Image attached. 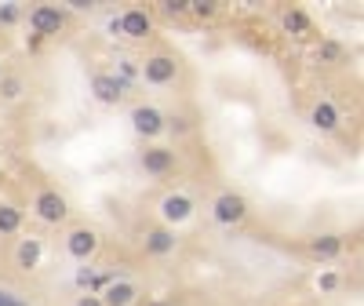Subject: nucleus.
Wrapping results in <instances>:
<instances>
[{"instance_id": "obj_17", "label": "nucleus", "mask_w": 364, "mask_h": 306, "mask_svg": "<svg viewBox=\"0 0 364 306\" xmlns=\"http://www.w3.org/2000/svg\"><path fill=\"white\" fill-rule=\"evenodd\" d=\"M22 208L15 201H0V237H15L22 229Z\"/></svg>"}, {"instance_id": "obj_21", "label": "nucleus", "mask_w": 364, "mask_h": 306, "mask_svg": "<svg viewBox=\"0 0 364 306\" xmlns=\"http://www.w3.org/2000/svg\"><path fill=\"white\" fill-rule=\"evenodd\" d=\"M161 11H164V15H175V19H182V15H190V0H164V4H161Z\"/></svg>"}, {"instance_id": "obj_10", "label": "nucleus", "mask_w": 364, "mask_h": 306, "mask_svg": "<svg viewBox=\"0 0 364 306\" xmlns=\"http://www.w3.org/2000/svg\"><path fill=\"white\" fill-rule=\"evenodd\" d=\"M41 263H44V241L37 234L19 237V245H15V270L33 274V270H41Z\"/></svg>"}, {"instance_id": "obj_5", "label": "nucleus", "mask_w": 364, "mask_h": 306, "mask_svg": "<svg viewBox=\"0 0 364 306\" xmlns=\"http://www.w3.org/2000/svg\"><path fill=\"white\" fill-rule=\"evenodd\" d=\"M66 22H70V15L59 4H37V8H30V30L37 37H59L62 30H66Z\"/></svg>"}, {"instance_id": "obj_18", "label": "nucleus", "mask_w": 364, "mask_h": 306, "mask_svg": "<svg viewBox=\"0 0 364 306\" xmlns=\"http://www.w3.org/2000/svg\"><path fill=\"white\" fill-rule=\"evenodd\" d=\"M26 95V76H19V73H4L0 76V99L4 102H19Z\"/></svg>"}, {"instance_id": "obj_3", "label": "nucleus", "mask_w": 364, "mask_h": 306, "mask_svg": "<svg viewBox=\"0 0 364 306\" xmlns=\"http://www.w3.org/2000/svg\"><path fill=\"white\" fill-rule=\"evenodd\" d=\"M62 248H66L70 259L88 263V259H95V255H99L102 237H99V229H95V226L81 223V226H70V229H66V237H62Z\"/></svg>"}, {"instance_id": "obj_14", "label": "nucleus", "mask_w": 364, "mask_h": 306, "mask_svg": "<svg viewBox=\"0 0 364 306\" xmlns=\"http://www.w3.org/2000/svg\"><path fill=\"white\" fill-rule=\"evenodd\" d=\"M277 19H281V30L292 33V37H299V41H310V37H317L314 19H310L303 8H281Z\"/></svg>"}, {"instance_id": "obj_7", "label": "nucleus", "mask_w": 364, "mask_h": 306, "mask_svg": "<svg viewBox=\"0 0 364 306\" xmlns=\"http://www.w3.org/2000/svg\"><path fill=\"white\" fill-rule=\"evenodd\" d=\"M168 117L157 110V106H150V102H139V106H132V127H135V135L139 139H146V143H153L157 135L168 132Z\"/></svg>"}, {"instance_id": "obj_11", "label": "nucleus", "mask_w": 364, "mask_h": 306, "mask_svg": "<svg viewBox=\"0 0 364 306\" xmlns=\"http://www.w3.org/2000/svg\"><path fill=\"white\" fill-rule=\"evenodd\" d=\"M91 92H95V99L102 102V106H121L128 88H124V81H117L113 73H95L91 76Z\"/></svg>"}, {"instance_id": "obj_26", "label": "nucleus", "mask_w": 364, "mask_h": 306, "mask_svg": "<svg viewBox=\"0 0 364 306\" xmlns=\"http://www.w3.org/2000/svg\"><path fill=\"white\" fill-rule=\"evenodd\" d=\"M8 306H30V303H26V299H19V296H15V299H11Z\"/></svg>"}, {"instance_id": "obj_2", "label": "nucleus", "mask_w": 364, "mask_h": 306, "mask_svg": "<svg viewBox=\"0 0 364 306\" xmlns=\"http://www.w3.org/2000/svg\"><path fill=\"white\" fill-rule=\"evenodd\" d=\"M139 73L150 88H164V84H175V76L182 73V62H179L175 51H150V55L142 59Z\"/></svg>"}, {"instance_id": "obj_22", "label": "nucleus", "mask_w": 364, "mask_h": 306, "mask_svg": "<svg viewBox=\"0 0 364 306\" xmlns=\"http://www.w3.org/2000/svg\"><path fill=\"white\" fill-rule=\"evenodd\" d=\"M335 288H339V277H335V274H321V277H317V292H324V296H328V292H335Z\"/></svg>"}, {"instance_id": "obj_16", "label": "nucleus", "mask_w": 364, "mask_h": 306, "mask_svg": "<svg viewBox=\"0 0 364 306\" xmlns=\"http://www.w3.org/2000/svg\"><path fill=\"white\" fill-rule=\"evenodd\" d=\"M343 234H317V237H310L306 241V252L314 255V259H335V255L343 252Z\"/></svg>"}, {"instance_id": "obj_20", "label": "nucleus", "mask_w": 364, "mask_h": 306, "mask_svg": "<svg viewBox=\"0 0 364 306\" xmlns=\"http://www.w3.org/2000/svg\"><path fill=\"white\" fill-rule=\"evenodd\" d=\"M215 11L219 4H212V0H190V15H197V19H215Z\"/></svg>"}, {"instance_id": "obj_4", "label": "nucleus", "mask_w": 364, "mask_h": 306, "mask_svg": "<svg viewBox=\"0 0 364 306\" xmlns=\"http://www.w3.org/2000/svg\"><path fill=\"white\" fill-rule=\"evenodd\" d=\"M248 197L237 194V190H223L215 201H212V215H215V223H223V226H237L248 219Z\"/></svg>"}, {"instance_id": "obj_8", "label": "nucleus", "mask_w": 364, "mask_h": 306, "mask_svg": "<svg viewBox=\"0 0 364 306\" xmlns=\"http://www.w3.org/2000/svg\"><path fill=\"white\" fill-rule=\"evenodd\" d=\"M113 30H121L128 41H150V37H153V11H146V8H128L124 15L113 22Z\"/></svg>"}, {"instance_id": "obj_12", "label": "nucleus", "mask_w": 364, "mask_h": 306, "mask_svg": "<svg viewBox=\"0 0 364 306\" xmlns=\"http://www.w3.org/2000/svg\"><path fill=\"white\" fill-rule=\"evenodd\" d=\"M142 248H146V255H153V259H164V255H172L179 248V234L168 226H153V229H146V237H142Z\"/></svg>"}, {"instance_id": "obj_27", "label": "nucleus", "mask_w": 364, "mask_h": 306, "mask_svg": "<svg viewBox=\"0 0 364 306\" xmlns=\"http://www.w3.org/2000/svg\"><path fill=\"white\" fill-rule=\"evenodd\" d=\"M0 76H4V66H0Z\"/></svg>"}, {"instance_id": "obj_13", "label": "nucleus", "mask_w": 364, "mask_h": 306, "mask_svg": "<svg viewBox=\"0 0 364 306\" xmlns=\"http://www.w3.org/2000/svg\"><path fill=\"white\" fill-rule=\"evenodd\" d=\"M310 124H314L317 132L332 135V132H339V124H343V113H339V106H335L332 99H317L314 106H310Z\"/></svg>"}, {"instance_id": "obj_25", "label": "nucleus", "mask_w": 364, "mask_h": 306, "mask_svg": "<svg viewBox=\"0 0 364 306\" xmlns=\"http://www.w3.org/2000/svg\"><path fill=\"white\" fill-rule=\"evenodd\" d=\"M11 299H15V296H11V292H4V288H0V306H8Z\"/></svg>"}, {"instance_id": "obj_19", "label": "nucleus", "mask_w": 364, "mask_h": 306, "mask_svg": "<svg viewBox=\"0 0 364 306\" xmlns=\"http://www.w3.org/2000/svg\"><path fill=\"white\" fill-rule=\"evenodd\" d=\"M317 62H328V66L343 62V44L339 41H321L317 44Z\"/></svg>"}, {"instance_id": "obj_15", "label": "nucleus", "mask_w": 364, "mask_h": 306, "mask_svg": "<svg viewBox=\"0 0 364 306\" xmlns=\"http://www.w3.org/2000/svg\"><path fill=\"white\" fill-rule=\"evenodd\" d=\"M102 306H135L139 303V285L128 277H117L106 285V292H102Z\"/></svg>"}, {"instance_id": "obj_9", "label": "nucleus", "mask_w": 364, "mask_h": 306, "mask_svg": "<svg viewBox=\"0 0 364 306\" xmlns=\"http://www.w3.org/2000/svg\"><path fill=\"white\" fill-rule=\"evenodd\" d=\"M157 212H161V226L175 229L186 219H193V201L186 194H164L161 204H157Z\"/></svg>"}, {"instance_id": "obj_6", "label": "nucleus", "mask_w": 364, "mask_h": 306, "mask_svg": "<svg viewBox=\"0 0 364 306\" xmlns=\"http://www.w3.org/2000/svg\"><path fill=\"white\" fill-rule=\"evenodd\" d=\"M139 164H142V172H146V175H157V178H164V175H172V172H175L179 157H175V150H172V146L146 143V146L139 150Z\"/></svg>"}, {"instance_id": "obj_24", "label": "nucleus", "mask_w": 364, "mask_h": 306, "mask_svg": "<svg viewBox=\"0 0 364 306\" xmlns=\"http://www.w3.org/2000/svg\"><path fill=\"white\" fill-rule=\"evenodd\" d=\"M73 306H102V299L88 292V296H77V303H73Z\"/></svg>"}, {"instance_id": "obj_1", "label": "nucleus", "mask_w": 364, "mask_h": 306, "mask_svg": "<svg viewBox=\"0 0 364 306\" xmlns=\"http://www.w3.org/2000/svg\"><path fill=\"white\" fill-rule=\"evenodd\" d=\"M30 212H33V219L44 223V226H66L73 208H70V197L62 194V190L41 186V190L33 194V201H30Z\"/></svg>"}, {"instance_id": "obj_23", "label": "nucleus", "mask_w": 364, "mask_h": 306, "mask_svg": "<svg viewBox=\"0 0 364 306\" xmlns=\"http://www.w3.org/2000/svg\"><path fill=\"white\" fill-rule=\"evenodd\" d=\"M164 127H172L175 135H186L190 132V124H186V117H168V124Z\"/></svg>"}]
</instances>
